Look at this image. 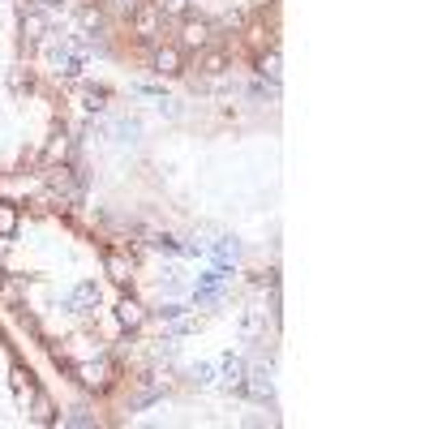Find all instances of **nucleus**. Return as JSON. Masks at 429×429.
<instances>
[{
  "instance_id": "obj_3",
  "label": "nucleus",
  "mask_w": 429,
  "mask_h": 429,
  "mask_svg": "<svg viewBox=\"0 0 429 429\" xmlns=\"http://www.w3.org/2000/svg\"><path fill=\"white\" fill-rule=\"evenodd\" d=\"M52 194L65 202V206H77V198H82V189H77V181L69 177V168H60L52 172Z\"/></svg>"
},
{
  "instance_id": "obj_17",
  "label": "nucleus",
  "mask_w": 429,
  "mask_h": 429,
  "mask_svg": "<svg viewBox=\"0 0 429 429\" xmlns=\"http://www.w3.org/2000/svg\"><path fill=\"white\" fill-rule=\"evenodd\" d=\"M228 60H224V52H198V69L202 73H219Z\"/></svg>"
},
{
  "instance_id": "obj_7",
  "label": "nucleus",
  "mask_w": 429,
  "mask_h": 429,
  "mask_svg": "<svg viewBox=\"0 0 429 429\" xmlns=\"http://www.w3.org/2000/svg\"><path fill=\"white\" fill-rule=\"evenodd\" d=\"M164 400V387H155L151 378H142V387L129 395V412H142V408H151V404H159Z\"/></svg>"
},
{
  "instance_id": "obj_26",
  "label": "nucleus",
  "mask_w": 429,
  "mask_h": 429,
  "mask_svg": "<svg viewBox=\"0 0 429 429\" xmlns=\"http://www.w3.org/2000/svg\"><path fill=\"white\" fill-rule=\"evenodd\" d=\"M82 26H90V30H103V18H99V9H82Z\"/></svg>"
},
{
  "instance_id": "obj_6",
  "label": "nucleus",
  "mask_w": 429,
  "mask_h": 429,
  "mask_svg": "<svg viewBox=\"0 0 429 429\" xmlns=\"http://www.w3.org/2000/svg\"><path fill=\"white\" fill-rule=\"evenodd\" d=\"M77 382L90 387V391H103V387H107V365H103V361H86V365H77Z\"/></svg>"
},
{
  "instance_id": "obj_14",
  "label": "nucleus",
  "mask_w": 429,
  "mask_h": 429,
  "mask_svg": "<svg viewBox=\"0 0 429 429\" xmlns=\"http://www.w3.org/2000/svg\"><path fill=\"white\" fill-rule=\"evenodd\" d=\"M103 271L112 275L116 283H125V279H129V258H120V253H107V258H103Z\"/></svg>"
},
{
  "instance_id": "obj_28",
  "label": "nucleus",
  "mask_w": 429,
  "mask_h": 429,
  "mask_svg": "<svg viewBox=\"0 0 429 429\" xmlns=\"http://www.w3.org/2000/svg\"><path fill=\"white\" fill-rule=\"evenodd\" d=\"M112 5H116L120 13H133V9H138V0H112Z\"/></svg>"
},
{
  "instance_id": "obj_18",
  "label": "nucleus",
  "mask_w": 429,
  "mask_h": 429,
  "mask_svg": "<svg viewBox=\"0 0 429 429\" xmlns=\"http://www.w3.org/2000/svg\"><path fill=\"white\" fill-rule=\"evenodd\" d=\"M189 378H194L198 387H211V382H215V365H211V361H198L194 369H189Z\"/></svg>"
},
{
  "instance_id": "obj_8",
  "label": "nucleus",
  "mask_w": 429,
  "mask_h": 429,
  "mask_svg": "<svg viewBox=\"0 0 429 429\" xmlns=\"http://www.w3.org/2000/svg\"><path fill=\"white\" fill-rule=\"evenodd\" d=\"M26 400H30V421L52 425V400H47L39 387H26Z\"/></svg>"
},
{
  "instance_id": "obj_29",
  "label": "nucleus",
  "mask_w": 429,
  "mask_h": 429,
  "mask_svg": "<svg viewBox=\"0 0 429 429\" xmlns=\"http://www.w3.org/2000/svg\"><path fill=\"white\" fill-rule=\"evenodd\" d=\"M47 5H60V0H47Z\"/></svg>"
},
{
  "instance_id": "obj_20",
  "label": "nucleus",
  "mask_w": 429,
  "mask_h": 429,
  "mask_svg": "<svg viewBox=\"0 0 429 429\" xmlns=\"http://www.w3.org/2000/svg\"><path fill=\"white\" fill-rule=\"evenodd\" d=\"M151 249H159V253H181L177 236H168V232H155V236H151Z\"/></svg>"
},
{
  "instance_id": "obj_15",
  "label": "nucleus",
  "mask_w": 429,
  "mask_h": 429,
  "mask_svg": "<svg viewBox=\"0 0 429 429\" xmlns=\"http://www.w3.org/2000/svg\"><path fill=\"white\" fill-rule=\"evenodd\" d=\"M82 103L90 107V112H103V107H107V86H86L82 90Z\"/></svg>"
},
{
  "instance_id": "obj_9",
  "label": "nucleus",
  "mask_w": 429,
  "mask_h": 429,
  "mask_svg": "<svg viewBox=\"0 0 429 429\" xmlns=\"http://www.w3.org/2000/svg\"><path fill=\"white\" fill-rule=\"evenodd\" d=\"M22 35L26 39H47V13H39V9H22Z\"/></svg>"
},
{
  "instance_id": "obj_16",
  "label": "nucleus",
  "mask_w": 429,
  "mask_h": 429,
  "mask_svg": "<svg viewBox=\"0 0 429 429\" xmlns=\"http://www.w3.org/2000/svg\"><path fill=\"white\" fill-rule=\"evenodd\" d=\"M258 77H271V82H279V52H271V56H258Z\"/></svg>"
},
{
  "instance_id": "obj_27",
  "label": "nucleus",
  "mask_w": 429,
  "mask_h": 429,
  "mask_svg": "<svg viewBox=\"0 0 429 429\" xmlns=\"http://www.w3.org/2000/svg\"><path fill=\"white\" fill-rule=\"evenodd\" d=\"M172 335H194V322L189 317H172Z\"/></svg>"
},
{
  "instance_id": "obj_2",
  "label": "nucleus",
  "mask_w": 429,
  "mask_h": 429,
  "mask_svg": "<svg viewBox=\"0 0 429 429\" xmlns=\"http://www.w3.org/2000/svg\"><path fill=\"white\" fill-rule=\"evenodd\" d=\"M215 378L224 387H232V391H241V382H245V361L236 356V352H228L224 361H219V369H215Z\"/></svg>"
},
{
  "instance_id": "obj_21",
  "label": "nucleus",
  "mask_w": 429,
  "mask_h": 429,
  "mask_svg": "<svg viewBox=\"0 0 429 429\" xmlns=\"http://www.w3.org/2000/svg\"><path fill=\"white\" fill-rule=\"evenodd\" d=\"M138 133H142L138 120H116V138H120V142H138Z\"/></svg>"
},
{
  "instance_id": "obj_11",
  "label": "nucleus",
  "mask_w": 429,
  "mask_h": 429,
  "mask_svg": "<svg viewBox=\"0 0 429 429\" xmlns=\"http://www.w3.org/2000/svg\"><path fill=\"white\" fill-rule=\"evenodd\" d=\"M133 22H138V35L142 39H155V30H159V22H164V9H133Z\"/></svg>"
},
{
  "instance_id": "obj_13",
  "label": "nucleus",
  "mask_w": 429,
  "mask_h": 429,
  "mask_svg": "<svg viewBox=\"0 0 429 429\" xmlns=\"http://www.w3.org/2000/svg\"><path fill=\"white\" fill-rule=\"evenodd\" d=\"M116 317H120V326H142V317H146V309H142L138 305V300H120V305H116Z\"/></svg>"
},
{
  "instance_id": "obj_19",
  "label": "nucleus",
  "mask_w": 429,
  "mask_h": 429,
  "mask_svg": "<svg viewBox=\"0 0 429 429\" xmlns=\"http://www.w3.org/2000/svg\"><path fill=\"white\" fill-rule=\"evenodd\" d=\"M13 228H18V211L0 202V241H5V236H13Z\"/></svg>"
},
{
  "instance_id": "obj_5",
  "label": "nucleus",
  "mask_w": 429,
  "mask_h": 429,
  "mask_svg": "<svg viewBox=\"0 0 429 429\" xmlns=\"http://www.w3.org/2000/svg\"><path fill=\"white\" fill-rule=\"evenodd\" d=\"M151 65H155V73H164V77H177V73L185 69V56L177 52V47H159Z\"/></svg>"
},
{
  "instance_id": "obj_22",
  "label": "nucleus",
  "mask_w": 429,
  "mask_h": 429,
  "mask_svg": "<svg viewBox=\"0 0 429 429\" xmlns=\"http://www.w3.org/2000/svg\"><path fill=\"white\" fill-rule=\"evenodd\" d=\"M159 9L164 13H181V18H194V5H189V0H164Z\"/></svg>"
},
{
  "instance_id": "obj_25",
  "label": "nucleus",
  "mask_w": 429,
  "mask_h": 429,
  "mask_svg": "<svg viewBox=\"0 0 429 429\" xmlns=\"http://www.w3.org/2000/svg\"><path fill=\"white\" fill-rule=\"evenodd\" d=\"M155 313L164 317V322H172V317H181V313H185V305H177V300H164V305H159Z\"/></svg>"
},
{
  "instance_id": "obj_10",
  "label": "nucleus",
  "mask_w": 429,
  "mask_h": 429,
  "mask_svg": "<svg viewBox=\"0 0 429 429\" xmlns=\"http://www.w3.org/2000/svg\"><path fill=\"white\" fill-rule=\"evenodd\" d=\"M245 395H253V400H262V404H271L275 400V382H271V374H253L249 382H241Z\"/></svg>"
},
{
  "instance_id": "obj_1",
  "label": "nucleus",
  "mask_w": 429,
  "mask_h": 429,
  "mask_svg": "<svg viewBox=\"0 0 429 429\" xmlns=\"http://www.w3.org/2000/svg\"><path fill=\"white\" fill-rule=\"evenodd\" d=\"M94 305H99V288H94L90 279H82L65 300H60V309H69V313H82V309H94Z\"/></svg>"
},
{
  "instance_id": "obj_24",
  "label": "nucleus",
  "mask_w": 429,
  "mask_h": 429,
  "mask_svg": "<svg viewBox=\"0 0 429 429\" xmlns=\"http://www.w3.org/2000/svg\"><path fill=\"white\" fill-rule=\"evenodd\" d=\"M159 288H168V292H177V288H181V271H177V266H168V271L159 275Z\"/></svg>"
},
{
  "instance_id": "obj_12",
  "label": "nucleus",
  "mask_w": 429,
  "mask_h": 429,
  "mask_svg": "<svg viewBox=\"0 0 429 429\" xmlns=\"http://www.w3.org/2000/svg\"><path fill=\"white\" fill-rule=\"evenodd\" d=\"M181 39H185L189 47H198V52H202V47H206V39H211V26H206V22H194V18H185V26H181Z\"/></svg>"
},
{
  "instance_id": "obj_23",
  "label": "nucleus",
  "mask_w": 429,
  "mask_h": 429,
  "mask_svg": "<svg viewBox=\"0 0 429 429\" xmlns=\"http://www.w3.org/2000/svg\"><path fill=\"white\" fill-rule=\"evenodd\" d=\"M65 425H77V429H90V425H94V417H90V412H86V408H73V412H69V417H65Z\"/></svg>"
},
{
  "instance_id": "obj_4",
  "label": "nucleus",
  "mask_w": 429,
  "mask_h": 429,
  "mask_svg": "<svg viewBox=\"0 0 429 429\" xmlns=\"http://www.w3.org/2000/svg\"><path fill=\"white\" fill-rule=\"evenodd\" d=\"M206 253L215 258V266H232L241 258V241H236V236H219L215 245H206Z\"/></svg>"
}]
</instances>
